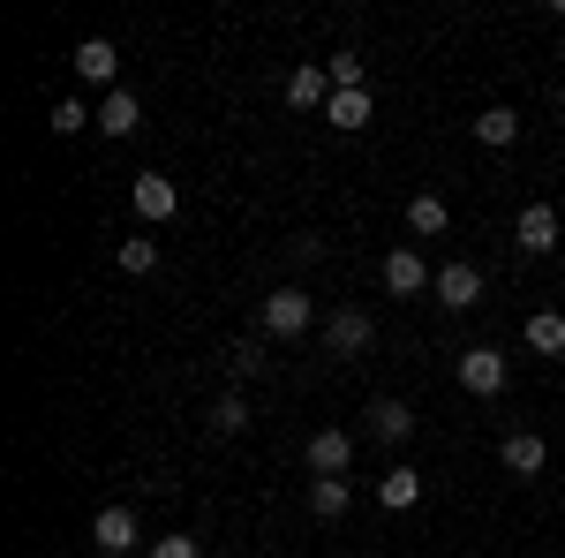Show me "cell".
Wrapping results in <instances>:
<instances>
[{"mask_svg":"<svg viewBox=\"0 0 565 558\" xmlns=\"http://www.w3.org/2000/svg\"><path fill=\"white\" fill-rule=\"evenodd\" d=\"M317 325V302L302 295V287H271L257 309V333H271V340H295V333H309Z\"/></svg>","mask_w":565,"mask_h":558,"instance_id":"1","label":"cell"},{"mask_svg":"<svg viewBox=\"0 0 565 558\" xmlns=\"http://www.w3.org/2000/svg\"><path fill=\"white\" fill-rule=\"evenodd\" d=\"M513 234H521V250H527V257H551V250H558V204L527 197L521 219H513Z\"/></svg>","mask_w":565,"mask_h":558,"instance_id":"2","label":"cell"},{"mask_svg":"<svg viewBox=\"0 0 565 558\" xmlns=\"http://www.w3.org/2000/svg\"><path fill=\"white\" fill-rule=\"evenodd\" d=\"M370 340H377V325H370V309H332V317H324V347H332V355H370Z\"/></svg>","mask_w":565,"mask_h":558,"instance_id":"3","label":"cell"},{"mask_svg":"<svg viewBox=\"0 0 565 558\" xmlns=\"http://www.w3.org/2000/svg\"><path fill=\"white\" fill-rule=\"evenodd\" d=\"M90 544H98L106 558H129L136 544H143V528H136L129 506H98V520H90Z\"/></svg>","mask_w":565,"mask_h":558,"instance_id":"4","label":"cell"},{"mask_svg":"<svg viewBox=\"0 0 565 558\" xmlns=\"http://www.w3.org/2000/svg\"><path fill=\"white\" fill-rule=\"evenodd\" d=\"M460 386L476 392V400H498V392H505V355H498V347H468V355H460Z\"/></svg>","mask_w":565,"mask_h":558,"instance_id":"5","label":"cell"},{"mask_svg":"<svg viewBox=\"0 0 565 558\" xmlns=\"http://www.w3.org/2000/svg\"><path fill=\"white\" fill-rule=\"evenodd\" d=\"M445 309H476L482 302V272L476 264H437V287H430Z\"/></svg>","mask_w":565,"mask_h":558,"instance_id":"6","label":"cell"},{"mask_svg":"<svg viewBox=\"0 0 565 558\" xmlns=\"http://www.w3.org/2000/svg\"><path fill=\"white\" fill-rule=\"evenodd\" d=\"M354 468V438L348 430H317L309 438V475H348Z\"/></svg>","mask_w":565,"mask_h":558,"instance_id":"7","label":"cell"},{"mask_svg":"<svg viewBox=\"0 0 565 558\" xmlns=\"http://www.w3.org/2000/svg\"><path fill=\"white\" fill-rule=\"evenodd\" d=\"M385 287H392V295H423V287H437V272H430L423 257H415V242L385 257Z\"/></svg>","mask_w":565,"mask_h":558,"instance_id":"8","label":"cell"},{"mask_svg":"<svg viewBox=\"0 0 565 558\" xmlns=\"http://www.w3.org/2000/svg\"><path fill=\"white\" fill-rule=\"evenodd\" d=\"M370 438L377 445H407L415 438V408L407 400H370Z\"/></svg>","mask_w":565,"mask_h":558,"instance_id":"9","label":"cell"},{"mask_svg":"<svg viewBox=\"0 0 565 558\" xmlns=\"http://www.w3.org/2000/svg\"><path fill=\"white\" fill-rule=\"evenodd\" d=\"M129 197H136V212L151 219V227H159V219H174V204H181V189L167 181V173H136Z\"/></svg>","mask_w":565,"mask_h":558,"instance_id":"10","label":"cell"},{"mask_svg":"<svg viewBox=\"0 0 565 558\" xmlns=\"http://www.w3.org/2000/svg\"><path fill=\"white\" fill-rule=\"evenodd\" d=\"M287 106L324 114V106H332V69H295V76H287Z\"/></svg>","mask_w":565,"mask_h":558,"instance_id":"11","label":"cell"},{"mask_svg":"<svg viewBox=\"0 0 565 558\" xmlns=\"http://www.w3.org/2000/svg\"><path fill=\"white\" fill-rule=\"evenodd\" d=\"M68 61H76V76H84V84H114V69H121L114 39H84L76 53H68Z\"/></svg>","mask_w":565,"mask_h":558,"instance_id":"12","label":"cell"},{"mask_svg":"<svg viewBox=\"0 0 565 558\" xmlns=\"http://www.w3.org/2000/svg\"><path fill=\"white\" fill-rule=\"evenodd\" d=\"M98 129H106V136H136V129H143V98H136V91H106Z\"/></svg>","mask_w":565,"mask_h":558,"instance_id":"13","label":"cell"},{"mask_svg":"<svg viewBox=\"0 0 565 558\" xmlns=\"http://www.w3.org/2000/svg\"><path fill=\"white\" fill-rule=\"evenodd\" d=\"M498 453H505V468H513V475H543V461H551V445H543L535 430H513Z\"/></svg>","mask_w":565,"mask_h":558,"instance_id":"14","label":"cell"},{"mask_svg":"<svg viewBox=\"0 0 565 558\" xmlns=\"http://www.w3.org/2000/svg\"><path fill=\"white\" fill-rule=\"evenodd\" d=\"M348 498H354L348 475H317V483H309V514H317V520H340V514H348Z\"/></svg>","mask_w":565,"mask_h":558,"instance_id":"15","label":"cell"},{"mask_svg":"<svg viewBox=\"0 0 565 558\" xmlns=\"http://www.w3.org/2000/svg\"><path fill=\"white\" fill-rule=\"evenodd\" d=\"M476 136L490 144V151H505V144L521 136V114H513V106H482V114H476Z\"/></svg>","mask_w":565,"mask_h":558,"instance_id":"16","label":"cell"},{"mask_svg":"<svg viewBox=\"0 0 565 558\" xmlns=\"http://www.w3.org/2000/svg\"><path fill=\"white\" fill-rule=\"evenodd\" d=\"M445 197H430V189H423V197H407V234H423V242H430V234H445Z\"/></svg>","mask_w":565,"mask_h":558,"instance_id":"17","label":"cell"},{"mask_svg":"<svg viewBox=\"0 0 565 558\" xmlns=\"http://www.w3.org/2000/svg\"><path fill=\"white\" fill-rule=\"evenodd\" d=\"M324 122H332V129H370V91H332Z\"/></svg>","mask_w":565,"mask_h":558,"instance_id":"18","label":"cell"},{"mask_svg":"<svg viewBox=\"0 0 565 558\" xmlns=\"http://www.w3.org/2000/svg\"><path fill=\"white\" fill-rule=\"evenodd\" d=\"M415 498H423V475H415V468H392L385 483H377V506H392V514H407Z\"/></svg>","mask_w":565,"mask_h":558,"instance_id":"19","label":"cell"},{"mask_svg":"<svg viewBox=\"0 0 565 558\" xmlns=\"http://www.w3.org/2000/svg\"><path fill=\"white\" fill-rule=\"evenodd\" d=\"M527 347H535V355H565V317L558 309H535V317H527Z\"/></svg>","mask_w":565,"mask_h":558,"instance_id":"20","label":"cell"},{"mask_svg":"<svg viewBox=\"0 0 565 558\" xmlns=\"http://www.w3.org/2000/svg\"><path fill=\"white\" fill-rule=\"evenodd\" d=\"M212 430L218 438H242V430H249V400H242V392H218L212 400Z\"/></svg>","mask_w":565,"mask_h":558,"instance_id":"21","label":"cell"},{"mask_svg":"<svg viewBox=\"0 0 565 558\" xmlns=\"http://www.w3.org/2000/svg\"><path fill=\"white\" fill-rule=\"evenodd\" d=\"M45 129H53V136H76V129H98V114H90L84 98H61V106H53V122H45Z\"/></svg>","mask_w":565,"mask_h":558,"instance_id":"22","label":"cell"},{"mask_svg":"<svg viewBox=\"0 0 565 558\" xmlns=\"http://www.w3.org/2000/svg\"><path fill=\"white\" fill-rule=\"evenodd\" d=\"M226 370H234V378H257V370H264V340H257V333H242V340L226 347Z\"/></svg>","mask_w":565,"mask_h":558,"instance_id":"23","label":"cell"},{"mask_svg":"<svg viewBox=\"0 0 565 558\" xmlns=\"http://www.w3.org/2000/svg\"><path fill=\"white\" fill-rule=\"evenodd\" d=\"M151 264H159V242L151 234H129L121 242V272H151Z\"/></svg>","mask_w":565,"mask_h":558,"instance_id":"24","label":"cell"},{"mask_svg":"<svg viewBox=\"0 0 565 558\" xmlns=\"http://www.w3.org/2000/svg\"><path fill=\"white\" fill-rule=\"evenodd\" d=\"M324 69H332V91H362V53H332Z\"/></svg>","mask_w":565,"mask_h":558,"instance_id":"25","label":"cell"},{"mask_svg":"<svg viewBox=\"0 0 565 558\" xmlns=\"http://www.w3.org/2000/svg\"><path fill=\"white\" fill-rule=\"evenodd\" d=\"M151 558H204V544H196V536H159Z\"/></svg>","mask_w":565,"mask_h":558,"instance_id":"26","label":"cell"}]
</instances>
